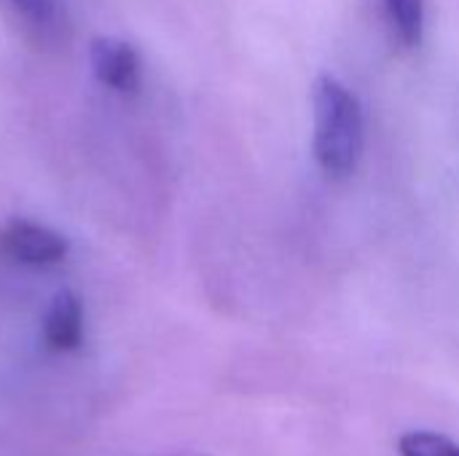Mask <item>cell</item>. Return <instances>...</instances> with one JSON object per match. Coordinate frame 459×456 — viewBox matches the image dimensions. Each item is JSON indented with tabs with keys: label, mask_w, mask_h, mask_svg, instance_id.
Wrapping results in <instances>:
<instances>
[{
	"label": "cell",
	"mask_w": 459,
	"mask_h": 456,
	"mask_svg": "<svg viewBox=\"0 0 459 456\" xmlns=\"http://www.w3.org/2000/svg\"><path fill=\"white\" fill-rule=\"evenodd\" d=\"M315 108V140L312 151L320 169L331 177H347L355 172L363 142L366 121L360 99L333 75H320L312 86Z\"/></svg>",
	"instance_id": "1"
},
{
	"label": "cell",
	"mask_w": 459,
	"mask_h": 456,
	"mask_svg": "<svg viewBox=\"0 0 459 456\" xmlns=\"http://www.w3.org/2000/svg\"><path fill=\"white\" fill-rule=\"evenodd\" d=\"M67 239L32 220H11L0 228V255L22 266H56L67 258Z\"/></svg>",
	"instance_id": "2"
},
{
	"label": "cell",
	"mask_w": 459,
	"mask_h": 456,
	"mask_svg": "<svg viewBox=\"0 0 459 456\" xmlns=\"http://www.w3.org/2000/svg\"><path fill=\"white\" fill-rule=\"evenodd\" d=\"M91 70L97 81L118 94H134L143 81V62L132 43L118 38L91 40Z\"/></svg>",
	"instance_id": "3"
},
{
	"label": "cell",
	"mask_w": 459,
	"mask_h": 456,
	"mask_svg": "<svg viewBox=\"0 0 459 456\" xmlns=\"http://www.w3.org/2000/svg\"><path fill=\"white\" fill-rule=\"evenodd\" d=\"M83 339V306L73 293H59L43 320V341L54 352H70Z\"/></svg>",
	"instance_id": "4"
},
{
	"label": "cell",
	"mask_w": 459,
	"mask_h": 456,
	"mask_svg": "<svg viewBox=\"0 0 459 456\" xmlns=\"http://www.w3.org/2000/svg\"><path fill=\"white\" fill-rule=\"evenodd\" d=\"M3 5L22 24L24 35L35 43H48L62 30L56 0H3Z\"/></svg>",
	"instance_id": "5"
},
{
	"label": "cell",
	"mask_w": 459,
	"mask_h": 456,
	"mask_svg": "<svg viewBox=\"0 0 459 456\" xmlns=\"http://www.w3.org/2000/svg\"><path fill=\"white\" fill-rule=\"evenodd\" d=\"M385 11L398 32V38L414 48L425 35V0H385Z\"/></svg>",
	"instance_id": "6"
},
{
	"label": "cell",
	"mask_w": 459,
	"mask_h": 456,
	"mask_svg": "<svg viewBox=\"0 0 459 456\" xmlns=\"http://www.w3.org/2000/svg\"><path fill=\"white\" fill-rule=\"evenodd\" d=\"M398 454L401 456H459V443L441 433H406L398 441Z\"/></svg>",
	"instance_id": "7"
}]
</instances>
